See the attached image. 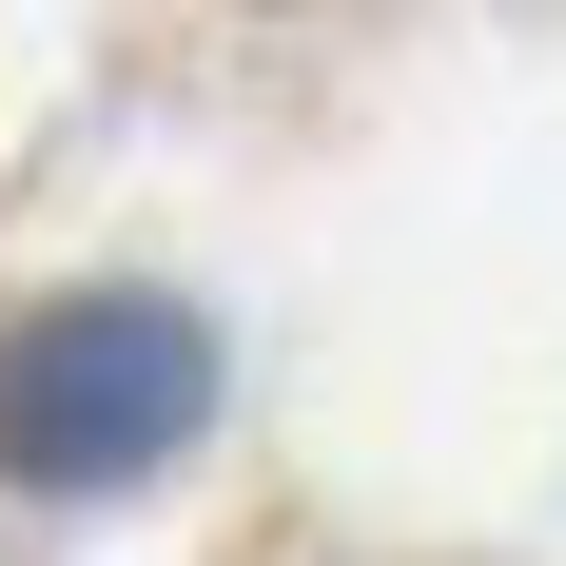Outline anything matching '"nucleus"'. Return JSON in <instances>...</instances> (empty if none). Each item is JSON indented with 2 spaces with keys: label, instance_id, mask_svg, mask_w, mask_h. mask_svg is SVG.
Instances as JSON below:
<instances>
[{
  "label": "nucleus",
  "instance_id": "1",
  "mask_svg": "<svg viewBox=\"0 0 566 566\" xmlns=\"http://www.w3.org/2000/svg\"><path fill=\"white\" fill-rule=\"evenodd\" d=\"M196 430H216V333L176 293H59L0 333V489H40V509L157 489Z\"/></svg>",
  "mask_w": 566,
  "mask_h": 566
}]
</instances>
